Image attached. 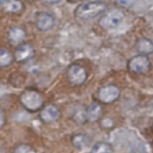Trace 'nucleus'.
<instances>
[{"mask_svg": "<svg viewBox=\"0 0 153 153\" xmlns=\"http://www.w3.org/2000/svg\"><path fill=\"white\" fill-rule=\"evenodd\" d=\"M106 11V4L103 1H86L75 10V17L82 20L93 19Z\"/></svg>", "mask_w": 153, "mask_h": 153, "instance_id": "obj_1", "label": "nucleus"}, {"mask_svg": "<svg viewBox=\"0 0 153 153\" xmlns=\"http://www.w3.org/2000/svg\"><path fill=\"white\" fill-rule=\"evenodd\" d=\"M123 19H124V13L122 12V10L112 8V10L104 12V14L99 18V25L103 29L110 30V29L117 27L122 23Z\"/></svg>", "mask_w": 153, "mask_h": 153, "instance_id": "obj_2", "label": "nucleus"}, {"mask_svg": "<svg viewBox=\"0 0 153 153\" xmlns=\"http://www.w3.org/2000/svg\"><path fill=\"white\" fill-rule=\"evenodd\" d=\"M20 102L23 106L29 111H36L43 105V97L39 92L33 90L24 91L20 96Z\"/></svg>", "mask_w": 153, "mask_h": 153, "instance_id": "obj_3", "label": "nucleus"}, {"mask_svg": "<svg viewBox=\"0 0 153 153\" xmlns=\"http://www.w3.org/2000/svg\"><path fill=\"white\" fill-rule=\"evenodd\" d=\"M86 78H87V72L82 66L74 63V65H71L68 67L67 79L72 85H74V86L82 85L86 81Z\"/></svg>", "mask_w": 153, "mask_h": 153, "instance_id": "obj_4", "label": "nucleus"}, {"mask_svg": "<svg viewBox=\"0 0 153 153\" xmlns=\"http://www.w3.org/2000/svg\"><path fill=\"white\" fill-rule=\"evenodd\" d=\"M128 68L133 73H146L151 68V62L147 56L145 55H137L129 60Z\"/></svg>", "mask_w": 153, "mask_h": 153, "instance_id": "obj_5", "label": "nucleus"}, {"mask_svg": "<svg viewBox=\"0 0 153 153\" xmlns=\"http://www.w3.org/2000/svg\"><path fill=\"white\" fill-rule=\"evenodd\" d=\"M97 96H98V99L102 103L110 104V103H112V102H115V100L118 99V97H120V90L115 85H106V86H103L102 88H99Z\"/></svg>", "mask_w": 153, "mask_h": 153, "instance_id": "obj_6", "label": "nucleus"}, {"mask_svg": "<svg viewBox=\"0 0 153 153\" xmlns=\"http://www.w3.org/2000/svg\"><path fill=\"white\" fill-rule=\"evenodd\" d=\"M55 25V18L49 12H38L36 14V26L41 31H48Z\"/></svg>", "mask_w": 153, "mask_h": 153, "instance_id": "obj_7", "label": "nucleus"}, {"mask_svg": "<svg viewBox=\"0 0 153 153\" xmlns=\"http://www.w3.org/2000/svg\"><path fill=\"white\" fill-rule=\"evenodd\" d=\"M33 53H35L33 47L30 43H24V44H20L17 47V49L14 51V59L19 62H23V61L31 59Z\"/></svg>", "mask_w": 153, "mask_h": 153, "instance_id": "obj_8", "label": "nucleus"}, {"mask_svg": "<svg viewBox=\"0 0 153 153\" xmlns=\"http://www.w3.org/2000/svg\"><path fill=\"white\" fill-rule=\"evenodd\" d=\"M135 48L140 53V55L147 56V55L153 53V42L149 38H147V37H140L136 41Z\"/></svg>", "mask_w": 153, "mask_h": 153, "instance_id": "obj_9", "label": "nucleus"}, {"mask_svg": "<svg viewBox=\"0 0 153 153\" xmlns=\"http://www.w3.org/2000/svg\"><path fill=\"white\" fill-rule=\"evenodd\" d=\"M59 116H60V111L55 105H47L41 111V118H42V121H44L47 123L56 121L59 118Z\"/></svg>", "mask_w": 153, "mask_h": 153, "instance_id": "obj_10", "label": "nucleus"}, {"mask_svg": "<svg viewBox=\"0 0 153 153\" xmlns=\"http://www.w3.org/2000/svg\"><path fill=\"white\" fill-rule=\"evenodd\" d=\"M102 112H103L102 106H100L99 104L93 103V104H91V105L87 108V110H86V118H87L88 121H92V122H93V121H97V120L100 117Z\"/></svg>", "mask_w": 153, "mask_h": 153, "instance_id": "obj_11", "label": "nucleus"}, {"mask_svg": "<svg viewBox=\"0 0 153 153\" xmlns=\"http://www.w3.org/2000/svg\"><path fill=\"white\" fill-rule=\"evenodd\" d=\"M8 37L12 43H18L25 38V31L22 27H12L10 30Z\"/></svg>", "mask_w": 153, "mask_h": 153, "instance_id": "obj_12", "label": "nucleus"}, {"mask_svg": "<svg viewBox=\"0 0 153 153\" xmlns=\"http://www.w3.org/2000/svg\"><path fill=\"white\" fill-rule=\"evenodd\" d=\"M91 153H114V148L108 142H97L93 145Z\"/></svg>", "mask_w": 153, "mask_h": 153, "instance_id": "obj_13", "label": "nucleus"}, {"mask_svg": "<svg viewBox=\"0 0 153 153\" xmlns=\"http://www.w3.org/2000/svg\"><path fill=\"white\" fill-rule=\"evenodd\" d=\"M88 141H90V139H88V136H86L85 134H76V135H74L73 139H72L73 145H74L75 147H78V148H82V147L87 146V145H88Z\"/></svg>", "mask_w": 153, "mask_h": 153, "instance_id": "obj_14", "label": "nucleus"}, {"mask_svg": "<svg viewBox=\"0 0 153 153\" xmlns=\"http://www.w3.org/2000/svg\"><path fill=\"white\" fill-rule=\"evenodd\" d=\"M12 61H13L12 54L6 49H1L0 50V67H7L8 65H11Z\"/></svg>", "mask_w": 153, "mask_h": 153, "instance_id": "obj_15", "label": "nucleus"}, {"mask_svg": "<svg viewBox=\"0 0 153 153\" xmlns=\"http://www.w3.org/2000/svg\"><path fill=\"white\" fill-rule=\"evenodd\" d=\"M22 7H23V5H22V2L19 0H12L7 5V10L10 12H18V11L22 10Z\"/></svg>", "mask_w": 153, "mask_h": 153, "instance_id": "obj_16", "label": "nucleus"}, {"mask_svg": "<svg viewBox=\"0 0 153 153\" xmlns=\"http://www.w3.org/2000/svg\"><path fill=\"white\" fill-rule=\"evenodd\" d=\"M14 153H32V149L27 145H20L14 149Z\"/></svg>", "mask_w": 153, "mask_h": 153, "instance_id": "obj_17", "label": "nucleus"}, {"mask_svg": "<svg viewBox=\"0 0 153 153\" xmlns=\"http://www.w3.org/2000/svg\"><path fill=\"white\" fill-rule=\"evenodd\" d=\"M43 2H45V4H49V5H54V4H57V2H60L61 0H42Z\"/></svg>", "mask_w": 153, "mask_h": 153, "instance_id": "obj_18", "label": "nucleus"}, {"mask_svg": "<svg viewBox=\"0 0 153 153\" xmlns=\"http://www.w3.org/2000/svg\"><path fill=\"white\" fill-rule=\"evenodd\" d=\"M4 123H5V118H4V114H2V111L0 109V128L4 126Z\"/></svg>", "mask_w": 153, "mask_h": 153, "instance_id": "obj_19", "label": "nucleus"}, {"mask_svg": "<svg viewBox=\"0 0 153 153\" xmlns=\"http://www.w3.org/2000/svg\"><path fill=\"white\" fill-rule=\"evenodd\" d=\"M8 0H0V5H4V4H6Z\"/></svg>", "mask_w": 153, "mask_h": 153, "instance_id": "obj_20", "label": "nucleus"}, {"mask_svg": "<svg viewBox=\"0 0 153 153\" xmlns=\"http://www.w3.org/2000/svg\"><path fill=\"white\" fill-rule=\"evenodd\" d=\"M69 1H72V2H74V1H79V0H69Z\"/></svg>", "mask_w": 153, "mask_h": 153, "instance_id": "obj_21", "label": "nucleus"}, {"mask_svg": "<svg viewBox=\"0 0 153 153\" xmlns=\"http://www.w3.org/2000/svg\"><path fill=\"white\" fill-rule=\"evenodd\" d=\"M0 153H2V152H1V151H0Z\"/></svg>", "mask_w": 153, "mask_h": 153, "instance_id": "obj_22", "label": "nucleus"}]
</instances>
